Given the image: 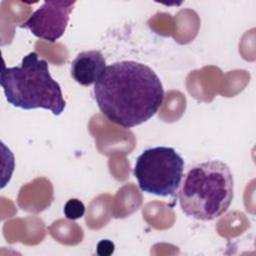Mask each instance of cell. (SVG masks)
I'll return each instance as SVG.
<instances>
[{
    "instance_id": "obj_1",
    "label": "cell",
    "mask_w": 256,
    "mask_h": 256,
    "mask_svg": "<svg viewBox=\"0 0 256 256\" xmlns=\"http://www.w3.org/2000/svg\"><path fill=\"white\" fill-rule=\"evenodd\" d=\"M93 94L102 114L125 128L148 121L164 100L160 78L149 66L135 61L107 66L95 83Z\"/></svg>"
},
{
    "instance_id": "obj_2",
    "label": "cell",
    "mask_w": 256,
    "mask_h": 256,
    "mask_svg": "<svg viewBox=\"0 0 256 256\" xmlns=\"http://www.w3.org/2000/svg\"><path fill=\"white\" fill-rule=\"evenodd\" d=\"M0 84L6 100L24 110L42 108L58 116L64 112L66 102L58 82L50 75L48 63L31 52L15 67L3 65Z\"/></svg>"
},
{
    "instance_id": "obj_3",
    "label": "cell",
    "mask_w": 256,
    "mask_h": 256,
    "mask_svg": "<svg viewBox=\"0 0 256 256\" xmlns=\"http://www.w3.org/2000/svg\"><path fill=\"white\" fill-rule=\"evenodd\" d=\"M234 191L229 166L219 160L195 165L186 173L179 190V203L189 217L210 221L229 208Z\"/></svg>"
},
{
    "instance_id": "obj_4",
    "label": "cell",
    "mask_w": 256,
    "mask_h": 256,
    "mask_svg": "<svg viewBox=\"0 0 256 256\" xmlns=\"http://www.w3.org/2000/svg\"><path fill=\"white\" fill-rule=\"evenodd\" d=\"M183 170L184 160L174 148L157 146L138 156L133 174L143 192L167 197L178 190Z\"/></svg>"
},
{
    "instance_id": "obj_5",
    "label": "cell",
    "mask_w": 256,
    "mask_h": 256,
    "mask_svg": "<svg viewBox=\"0 0 256 256\" xmlns=\"http://www.w3.org/2000/svg\"><path fill=\"white\" fill-rule=\"evenodd\" d=\"M75 4L76 1H44L20 27L53 43L64 34Z\"/></svg>"
},
{
    "instance_id": "obj_6",
    "label": "cell",
    "mask_w": 256,
    "mask_h": 256,
    "mask_svg": "<svg viewBox=\"0 0 256 256\" xmlns=\"http://www.w3.org/2000/svg\"><path fill=\"white\" fill-rule=\"evenodd\" d=\"M106 61L98 50L80 52L71 63V76L82 86L96 83L106 69Z\"/></svg>"
},
{
    "instance_id": "obj_7",
    "label": "cell",
    "mask_w": 256,
    "mask_h": 256,
    "mask_svg": "<svg viewBox=\"0 0 256 256\" xmlns=\"http://www.w3.org/2000/svg\"><path fill=\"white\" fill-rule=\"evenodd\" d=\"M63 212L67 219L77 220L83 217L85 213V206L81 200L77 198H71L65 203Z\"/></svg>"
},
{
    "instance_id": "obj_8",
    "label": "cell",
    "mask_w": 256,
    "mask_h": 256,
    "mask_svg": "<svg viewBox=\"0 0 256 256\" xmlns=\"http://www.w3.org/2000/svg\"><path fill=\"white\" fill-rule=\"evenodd\" d=\"M115 245L112 241L108 239L100 240L96 247V253L100 256H109L114 252Z\"/></svg>"
}]
</instances>
